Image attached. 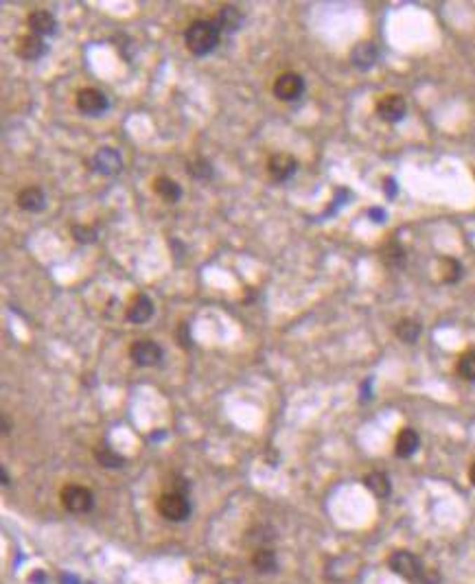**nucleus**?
<instances>
[{
    "mask_svg": "<svg viewBox=\"0 0 475 584\" xmlns=\"http://www.w3.org/2000/svg\"><path fill=\"white\" fill-rule=\"evenodd\" d=\"M219 35H222V31L217 29L213 20H195L185 33V42L193 55L202 57V55H208L217 46Z\"/></svg>",
    "mask_w": 475,
    "mask_h": 584,
    "instance_id": "nucleus-1",
    "label": "nucleus"
},
{
    "mask_svg": "<svg viewBox=\"0 0 475 584\" xmlns=\"http://www.w3.org/2000/svg\"><path fill=\"white\" fill-rule=\"evenodd\" d=\"M158 512L167 521H187L191 517V503L185 492H164L158 499Z\"/></svg>",
    "mask_w": 475,
    "mask_h": 584,
    "instance_id": "nucleus-2",
    "label": "nucleus"
},
{
    "mask_svg": "<svg viewBox=\"0 0 475 584\" xmlns=\"http://www.w3.org/2000/svg\"><path fill=\"white\" fill-rule=\"evenodd\" d=\"M62 503H64L66 510H70V512L83 515V512H90V510H93L95 497L88 488L70 484L62 490Z\"/></svg>",
    "mask_w": 475,
    "mask_h": 584,
    "instance_id": "nucleus-3",
    "label": "nucleus"
},
{
    "mask_svg": "<svg viewBox=\"0 0 475 584\" xmlns=\"http://www.w3.org/2000/svg\"><path fill=\"white\" fill-rule=\"evenodd\" d=\"M388 564H390V569L399 576H403L408 580H416V578H423V564L421 560H418L412 552H406V550H401V552H394L390 558H388Z\"/></svg>",
    "mask_w": 475,
    "mask_h": 584,
    "instance_id": "nucleus-4",
    "label": "nucleus"
},
{
    "mask_svg": "<svg viewBox=\"0 0 475 584\" xmlns=\"http://www.w3.org/2000/svg\"><path fill=\"white\" fill-rule=\"evenodd\" d=\"M305 93V79L298 72H283L281 77L274 81V95L281 101H296Z\"/></svg>",
    "mask_w": 475,
    "mask_h": 584,
    "instance_id": "nucleus-5",
    "label": "nucleus"
},
{
    "mask_svg": "<svg viewBox=\"0 0 475 584\" xmlns=\"http://www.w3.org/2000/svg\"><path fill=\"white\" fill-rule=\"evenodd\" d=\"M130 355H132V361L136 363V366L149 368V366H158L164 353L160 348V344H156L152 339H140V341L132 344Z\"/></svg>",
    "mask_w": 475,
    "mask_h": 584,
    "instance_id": "nucleus-6",
    "label": "nucleus"
},
{
    "mask_svg": "<svg viewBox=\"0 0 475 584\" xmlns=\"http://www.w3.org/2000/svg\"><path fill=\"white\" fill-rule=\"evenodd\" d=\"M77 107L88 116H99L109 107L107 97L97 88H83L77 93Z\"/></svg>",
    "mask_w": 475,
    "mask_h": 584,
    "instance_id": "nucleus-7",
    "label": "nucleus"
},
{
    "mask_svg": "<svg viewBox=\"0 0 475 584\" xmlns=\"http://www.w3.org/2000/svg\"><path fill=\"white\" fill-rule=\"evenodd\" d=\"M406 112H408V105H406V99L401 95H386L377 103V114H379L381 121H386V123L403 121Z\"/></svg>",
    "mask_w": 475,
    "mask_h": 584,
    "instance_id": "nucleus-8",
    "label": "nucleus"
},
{
    "mask_svg": "<svg viewBox=\"0 0 475 584\" xmlns=\"http://www.w3.org/2000/svg\"><path fill=\"white\" fill-rule=\"evenodd\" d=\"M267 171H269L272 179L287 182V179L294 177V173L298 171V162H296L294 156H289V154H276V156L269 158Z\"/></svg>",
    "mask_w": 475,
    "mask_h": 584,
    "instance_id": "nucleus-9",
    "label": "nucleus"
},
{
    "mask_svg": "<svg viewBox=\"0 0 475 584\" xmlns=\"http://www.w3.org/2000/svg\"><path fill=\"white\" fill-rule=\"evenodd\" d=\"M93 167L95 171H99L101 175H116L123 169V160L121 154L112 147H101L95 158H93Z\"/></svg>",
    "mask_w": 475,
    "mask_h": 584,
    "instance_id": "nucleus-10",
    "label": "nucleus"
},
{
    "mask_svg": "<svg viewBox=\"0 0 475 584\" xmlns=\"http://www.w3.org/2000/svg\"><path fill=\"white\" fill-rule=\"evenodd\" d=\"M154 315V302L149 296H145V294H138L132 298L130 306H127V311H125V318L130 320L132 324H145V322H149Z\"/></svg>",
    "mask_w": 475,
    "mask_h": 584,
    "instance_id": "nucleus-11",
    "label": "nucleus"
},
{
    "mask_svg": "<svg viewBox=\"0 0 475 584\" xmlns=\"http://www.w3.org/2000/svg\"><path fill=\"white\" fill-rule=\"evenodd\" d=\"M15 53L27 62H35V60L44 57V55L48 53V46L42 38H38V35H22L20 42H18Z\"/></svg>",
    "mask_w": 475,
    "mask_h": 584,
    "instance_id": "nucleus-12",
    "label": "nucleus"
},
{
    "mask_svg": "<svg viewBox=\"0 0 475 584\" xmlns=\"http://www.w3.org/2000/svg\"><path fill=\"white\" fill-rule=\"evenodd\" d=\"M213 22L217 25V29L222 31V33H234L236 29L241 27L243 15H241V11L236 9L234 5H226V7L219 9V13L213 18Z\"/></svg>",
    "mask_w": 475,
    "mask_h": 584,
    "instance_id": "nucleus-13",
    "label": "nucleus"
},
{
    "mask_svg": "<svg viewBox=\"0 0 475 584\" xmlns=\"http://www.w3.org/2000/svg\"><path fill=\"white\" fill-rule=\"evenodd\" d=\"M18 206L27 212H40L46 206V195L38 186H27L18 193Z\"/></svg>",
    "mask_w": 475,
    "mask_h": 584,
    "instance_id": "nucleus-14",
    "label": "nucleus"
},
{
    "mask_svg": "<svg viewBox=\"0 0 475 584\" xmlns=\"http://www.w3.org/2000/svg\"><path fill=\"white\" fill-rule=\"evenodd\" d=\"M29 29L33 31V35H38V38H44V35H53L58 31V22H55L53 13L48 11H33L29 15Z\"/></svg>",
    "mask_w": 475,
    "mask_h": 584,
    "instance_id": "nucleus-15",
    "label": "nucleus"
},
{
    "mask_svg": "<svg viewBox=\"0 0 475 584\" xmlns=\"http://www.w3.org/2000/svg\"><path fill=\"white\" fill-rule=\"evenodd\" d=\"M377 57H379V50L373 42H359L351 53V62L359 70H368L377 62Z\"/></svg>",
    "mask_w": 475,
    "mask_h": 584,
    "instance_id": "nucleus-16",
    "label": "nucleus"
},
{
    "mask_svg": "<svg viewBox=\"0 0 475 584\" xmlns=\"http://www.w3.org/2000/svg\"><path fill=\"white\" fill-rule=\"evenodd\" d=\"M418 447H421V437H418V433L414 429H403L396 435L394 451L399 458H412V455L418 451Z\"/></svg>",
    "mask_w": 475,
    "mask_h": 584,
    "instance_id": "nucleus-17",
    "label": "nucleus"
},
{
    "mask_svg": "<svg viewBox=\"0 0 475 584\" xmlns=\"http://www.w3.org/2000/svg\"><path fill=\"white\" fill-rule=\"evenodd\" d=\"M154 191L164 199V202H169V204H175V202H180V197H182V189H180V184L175 179H171V177H156V182H154Z\"/></svg>",
    "mask_w": 475,
    "mask_h": 584,
    "instance_id": "nucleus-18",
    "label": "nucleus"
},
{
    "mask_svg": "<svg viewBox=\"0 0 475 584\" xmlns=\"http://www.w3.org/2000/svg\"><path fill=\"white\" fill-rule=\"evenodd\" d=\"M363 484H366V488L379 499H386L390 495V490H392L386 473H368V475L363 477Z\"/></svg>",
    "mask_w": 475,
    "mask_h": 584,
    "instance_id": "nucleus-19",
    "label": "nucleus"
},
{
    "mask_svg": "<svg viewBox=\"0 0 475 584\" xmlns=\"http://www.w3.org/2000/svg\"><path fill=\"white\" fill-rule=\"evenodd\" d=\"M381 259L388 267L401 269L406 265V247L401 245L399 241H390V243H386V247L381 250Z\"/></svg>",
    "mask_w": 475,
    "mask_h": 584,
    "instance_id": "nucleus-20",
    "label": "nucleus"
},
{
    "mask_svg": "<svg viewBox=\"0 0 475 584\" xmlns=\"http://www.w3.org/2000/svg\"><path fill=\"white\" fill-rule=\"evenodd\" d=\"M396 337L401 339V341H406V344H414L418 337H421V331H423V326L418 324L416 320H412V318H403L401 320L399 324H396Z\"/></svg>",
    "mask_w": 475,
    "mask_h": 584,
    "instance_id": "nucleus-21",
    "label": "nucleus"
},
{
    "mask_svg": "<svg viewBox=\"0 0 475 584\" xmlns=\"http://www.w3.org/2000/svg\"><path fill=\"white\" fill-rule=\"evenodd\" d=\"M252 564H254V567H257L261 573H272V571H276V556H274V552L267 550V547H261V550L254 552Z\"/></svg>",
    "mask_w": 475,
    "mask_h": 584,
    "instance_id": "nucleus-22",
    "label": "nucleus"
},
{
    "mask_svg": "<svg viewBox=\"0 0 475 584\" xmlns=\"http://www.w3.org/2000/svg\"><path fill=\"white\" fill-rule=\"evenodd\" d=\"M95 458H97V462H99L101 466H107V468H119V466H123V462H125L119 453H114L112 449L105 447V444H101V447L95 449Z\"/></svg>",
    "mask_w": 475,
    "mask_h": 584,
    "instance_id": "nucleus-23",
    "label": "nucleus"
},
{
    "mask_svg": "<svg viewBox=\"0 0 475 584\" xmlns=\"http://www.w3.org/2000/svg\"><path fill=\"white\" fill-rule=\"evenodd\" d=\"M187 171L195 179H208V177H213V164L204 158H197V160L187 164Z\"/></svg>",
    "mask_w": 475,
    "mask_h": 584,
    "instance_id": "nucleus-24",
    "label": "nucleus"
},
{
    "mask_svg": "<svg viewBox=\"0 0 475 584\" xmlns=\"http://www.w3.org/2000/svg\"><path fill=\"white\" fill-rule=\"evenodd\" d=\"M443 280L453 285L462 278V265L455 261V259H443Z\"/></svg>",
    "mask_w": 475,
    "mask_h": 584,
    "instance_id": "nucleus-25",
    "label": "nucleus"
},
{
    "mask_svg": "<svg viewBox=\"0 0 475 584\" xmlns=\"http://www.w3.org/2000/svg\"><path fill=\"white\" fill-rule=\"evenodd\" d=\"M458 374L467 381H475V351H469L458 361Z\"/></svg>",
    "mask_w": 475,
    "mask_h": 584,
    "instance_id": "nucleus-26",
    "label": "nucleus"
},
{
    "mask_svg": "<svg viewBox=\"0 0 475 584\" xmlns=\"http://www.w3.org/2000/svg\"><path fill=\"white\" fill-rule=\"evenodd\" d=\"M72 236L77 243H95L97 241V230L90 226H72Z\"/></svg>",
    "mask_w": 475,
    "mask_h": 584,
    "instance_id": "nucleus-27",
    "label": "nucleus"
},
{
    "mask_svg": "<svg viewBox=\"0 0 475 584\" xmlns=\"http://www.w3.org/2000/svg\"><path fill=\"white\" fill-rule=\"evenodd\" d=\"M178 341H180V346H185V348H189L191 346V331H189V324L187 322H182L180 324V328H178Z\"/></svg>",
    "mask_w": 475,
    "mask_h": 584,
    "instance_id": "nucleus-28",
    "label": "nucleus"
},
{
    "mask_svg": "<svg viewBox=\"0 0 475 584\" xmlns=\"http://www.w3.org/2000/svg\"><path fill=\"white\" fill-rule=\"evenodd\" d=\"M383 191H386L388 197H394L396 195V182L392 177H386L383 179Z\"/></svg>",
    "mask_w": 475,
    "mask_h": 584,
    "instance_id": "nucleus-29",
    "label": "nucleus"
},
{
    "mask_svg": "<svg viewBox=\"0 0 475 584\" xmlns=\"http://www.w3.org/2000/svg\"><path fill=\"white\" fill-rule=\"evenodd\" d=\"M368 215H370L373 222H377V224H383V222H386V210H381V208H370V210H368Z\"/></svg>",
    "mask_w": 475,
    "mask_h": 584,
    "instance_id": "nucleus-30",
    "label": "nucleus"
},
{
    "mask_svg": "<svg viewBox=\"0 0 475 584\" xmlns=\"http://www.w3.org/2000/svg\"><path fill=\"white\" fill-rule=\"evenodd\" d=\"M0 477H3V484H5V486L9 484V475H7V470H5V466H0Z\"/></svg>",
    "mask_w": 475,
    "mask_h": 584,
    "instance_id": "nucleus-31",
    "label": "nucleus"
},
{
    "mask_svg": "<svg viewBox=\"0 0 475 584\" xmlns=\"http://www.w3.org/2000/svg\"><path fill=\"white\" fill-rule=\"evenodd\" d=\"M469 480H471V484L475 486V462H473L471 468H469Z\"/></svg>",
    "mask_w": 475,
    "mask_h": 584,
    "instance_id": "nucleus-32",
    "label": "nucleus"
}]
</instances>
